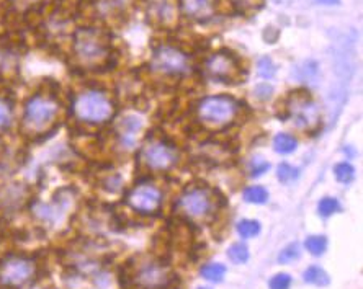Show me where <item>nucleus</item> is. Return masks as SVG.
Listing matches in <instances>:
<instances>
[{"mask_svg": "<svg viewBox=\"0 0 363 289\" xmlns=\"http://www.w3.org/2000/svg\"><path fill=\"white\" fill-rule=\"evenodd\" d=\"M216 0H180L182 13L192 20L203 22L215 13Z\"/></svg>", "mask_w": 363, "mask_h": 289, "instance_id": "14", "label": "nucleus"}, {"mask_svg": "<svg viewBox=\"0 0 363 289\" xmlns=\"http://www.w3.org/2000/svg\"><path fill=\"white\" fill-rule=\"evenodd\" d=\"M177 209L188 219H205L215 211V196L205 186H192L179 196Z\"/></svg>", "mask_w": 363, "mask_h": 289, "instance_id": "5", "label": "nucleus"}, {"mask_svg": "<svg viewBox=\"0 0 363 289\" xmlns=\"http://www.w3.org/2000/svg\"><path fill=\"white\" fill-rule=\"evenodd\" d=\"M126 204L139 214L152 216L162 204V191L152 183H138L128 191Z\"/></svg>", "mask_w": 363, "mask_h": 289, "instance_id": "8", "label": "nucleus"}, {"mask_svg": "<svg viewBox=\"0 0 363 289\" xmlns=\"http://www.w3.org/2000/svg\"><path fill=\"white\" fill-rule=\"evenodd\" d=\"M270 168V164H267V162H260V164H255L252 165V170H251V175L252 177H259L262 174H265Z\"/></svg>", "mask_w": 363, "mask_h": 289, "instance_id": "33", "label": "nucleus"}, {"mask_svg": "<svg viewBox=\"0 0 363 289\" xmlns=\"http://www.w3.org/2000/svg\"><path fill=\"white\" fill-rule=\"evenodd\" d=\"M74 57L84 69H99L110 57V43L107 34L99 28H79L74 36Z\"/></svg>", "mask_w": 363, "mask_h": 289, "instance_id": "2", "label": "nucleus"}, {"mask_svg": "<svg viewBox=\"0 0 363 289\" xmlns=\"http://www.w3.org/2000/svg\"><path fill=\"white\" fill-rule=\"evenodd\" d=\"M132 281L141 289H167L172 284L174 276L162 261H146L135 273Z\"/></svg>", "mask_w": 363, "mask_h": 289, "instance_id": "12", "label": "nucleus"}, {"mask_svg": "<svg viewBox=\"0 0 363 289\" xmlns=\"http://www.w3.org/2000/svg\"><path fill=\"white\" fill-rule=\"evenodd\" d=\"M12 123V105L7 98L0 97V131L7 129Z\"/></svg>", "mask_w": 363, "mask_h": 289, "instance_id": "26", "label": "nucleus"}, {"mask_svg": "<svg viewBox=\"0 0 363 289\" xmlns=\"http://www.w3.org/2000/svg\"><path fill=\"white\" fill-rule=\"evenodd\" d=\"M200 273H201L203 278L206 279V281L219 283L226 275V266L221 265V263H206V265L201 266Z\"/></svg>", "mask_w": 363, "mask_h": 289, "instance_id": "17", "label": "nucleus"}, {"mask_svg": "<svg viewBox=\"0 0 363 289\" xmlns=\"http://www.w3.org/2000/svg\"><path fill=\"white\" fill-rule=\"evenodd\" d=\"M233 5L236 7V10L239 12H251V10H257L260 8L263 0H231Z\"/></svg>", "mask_w": 363, "mask_h": 289, "instance_id": "29", "label": "nucleus"}, {"mask_svg": "<svg viewBox=\"0 0 363 289\" xmlns=\"http://www.w3.org/2000/svg\"><path fill=\"white\" fill-rule=\"evenodd\" d=\"M239 102L229 95L205 97L197 105V118L211 129H221L233 124L239 114Z\"/></svg>", "mask_w": 363, "mask_h": 289, "instance_id": "4", "label": "nucleus"}, {"mask_svg": "<svg viewBox=\"0 0 363 289\" xmlns=\"http://www.w3.org/2000/svg\"><path fill=\"white\" fill-rule=\"evenodd\" d=\"M269 286H270V289H290L291 276L286 275V273H278L270 279Z\"/></svg>", "mask_w": 363, "mask_h": 289, "instance_id": "30", "label": "nucleus"}, {"mask_svg": "<svg viewBox=\"0 0 363 289\" xmlns=\"http://www.w3.org/2000/svg\"><path fill=\"white\" fill-rule=\"evenodd\" d=\"M139 162L152 171H167L177 165L179 152L169 142L154 139L146 142L139 152Z\"/></svg>", "mask_w": 363, "mask_h": 289, "instance_id": "6", "label": "nucleus"}, {"mask_svg": "<svg viewBox=\"0 0 363 289\" xmlns=\"http://www.w3.org/2000/svg\"><path fill=\"white\" fill-rule=\"evenodd\" d=\"M334 175L340 183H350L353 182V178H355V168L350 164L342 162V164H337L334 167Z\"/></svg>", "mask_w": 363, "mask_h": 289, "instance_id": "23", "label": "nucleus"}, {"mask_svg": "<svg viewBox=\"0 0 363 289\" xmlns=\"http://www.w3.org/2000/svg\"><path fill=\"white\" fill-rule=\"evenodd\" d=\"M139 129H141V121L138 118H132V116H128L125 121L120 123V134L125 141H129Z\"/></svg>", "mask_w": 363, "mask_h": 289, "instance_id": "21", "label": "nucleus"}, {"mask_svg": "<svg viewBox=\"0 0 363 289\" xmlns=\"http://www.w3.org/2000/svg\"><path fill=\"white\" fill-rule=\"evenodd\" d=\"M340 211V204L335 198H322L317 206V213H319L322 218H329V216L335 214Z\"/></svg>", "mask_w": 363, "mask_h": 289, "instance_id": "25", "label": "nucleus"}, {"mask_svg": "<svg viewBox=\"0 0 363 289\" xmlns=\"http://www.w3.org/2000/svg\"><path fill=\"white\" fill-rule=\"evenodd\" d=\"M298 147V142L293 136L285 132H280L273 138V149H275L278 153H291L295 152Z\"/></svg>", "mask_w": 363, "mask_h": 289, "instance_id": "16", "label": "nucleus"}, {"mask_svg": "<svg viewBox=\"0 0 363 289\" xmlns=\"http://www.w3.org/2000/svg\"><path fill=\"white\" fill-rule=\"evenodd\" d=\"M304 247L311 255L321 257L324 252L327 250V239L324 236H311L308 237L304 242Z\"/></svg>", "mask_w": 363, "mask_h": 289, "instance_id": "19", "label": "nucleus"}, {"mask_svg": "<svg viewBox=\"0 0 363 289\" xmlns=\"http://www.w3.org/2000/svg\"><path fill=\"white\" fill-rule=\"evenodd\" d=\"M275 64L272 62V59L269 56H265V57H260L259 59V64H257V72H259V75L262 79H272L273 75H275Z\"/></svg>", "mask_w": 363, "mask_h": 289, "instance_id": "28", "label": "nucleus"}, {"mask_svg": "<svg viewBox=\"0 0 363 289\" xmlns=\"http://www.w3.org/2000/svg\"><path fill=\"white\" fill-rule=\"evenodd\" d=\"M301 70H303V74L299 75L301 80L314 79L317 75V64H316V62H306V64L301 66Z\"/></svg>", "mask_w": 363, "mask_h": 289, "instance_id": "32", "label": "nucleus"}, {"mask_svg": "<svg viewBox=\"0 0 363 289\" xmlns=\"http://www.w3.org/2000/svg\"><path fill=\"white\" fill-rule=\"evenodd\" d=\"M244 200L252 204H263L269 200V193L263 186H249L244 189Z\"/></svg>", "mask_w": 363, "mask_h": 289, "instance_id": "18", "label": "nucleus"}, {"mask_svg": "<svg viewBox=\"0 0 363 289\" xmlns=\"http://www.w3.org/2000/svg\"><path fill=\"white\" fill-rule=\"evenodd\" d=\"M299 175V171L298 168L295 167H291L290 164H280L278 165V170H277V177L281 183H290V182H293V180H296Z\"/></svg>", "mask_w": 363, "mask_h": 289, "instance_id": "27", "label": "nucleus"}, {"mask_svg": "<svg viewBox=\"0 0 363 289\" xmlns=\"http://www.w3.org/2000/svg\"><path fill=\"white\" fill-rule=\"evenodd\" d=\"M288 116L296 128L304 131H313L319 124V106L311 97L304 92H293L288 97L286 103Z\"/></svg>", "mask_w": 363, "mask_h": 289, "instance_id": "7", "label": "nucleus"}, {"mask_svg": "<svg viewBox=\"0 0 363 289\" xmlns=\"http://www.w3.org/2000/svg\"><path fill=\"white\" fill-rule=\"evenodd\" d=\"M303 278H304L306 283L314 284V286H317V287H324V286H327V284L331 283L329 275H327L324 269L319 268V266H309L306 272H304Z\"/></svg>", "mask_w": 363, "mask_h": 289, "instance_id": "15", "label": "nucleus"}, {"mask_svg": "<svg viewBox=\"0 0 363 289\" xmlns=\"http://www.w3.org/2000/svg\"><path fill=\"white\" fill-rule=\"evenodd\" d=\"M144 10L147 22L152 23L154 26L167 28V26L175 23L177 7L172 0H146Z\"/></svg>", "mask_w": 363, "mask_h": 289, "instance_id": "13", "label": "nucleus"}, {"mask_svg": "<svg viewBox=\"0 0 363 289\" xmlns=\"http://www.w3.org/2000/svg\"><path fill=\"white\" fill-rule=\"evenodd\" d=\"M36 273V265L30 258L8 257L0 263V283L10 287H18L28 283Z\"/></svg>", "mask_w": 363, "mask_h": 289, "instance_id": "9", "label": "nucleus"}, {"mask_svg": "<svg viewBox=\"0 0 363 289\" xmlns=\"http://www.w3.org/2000/svg\"><path fill=\"white\" fill-rule=\"evenodd\" d=\"M198 289H209V287H198Z\"/></svg>", "mask_w": 363, "mask_h": 289, "instance_id": "35", "label": "nucleus"}, {"mask_svg": "<svg viewBox=\"0 0 363 289\" xmlns=\"http://www.w3.org/2000/svg\"><path fill=\"white\" fill-rule=\"evenodd\" d=\"M227 257L234 263H245L249 260V248L244 243H233L227 250Z\"/></svg>", "mask_w": 363, "mask_h": 289, "instance_id": "22", "label": "nucleus"}, {"mask_svg": "<svg viewBox=\"0 0 363 289\" xmlns=\"http://www.w3.org/2000/svg\"><path fill=\"white\" fill-rule=\"evenodd\" d=\"M316 4H321V5H339L340 0H316Z\"/></svg>", "mask_w": 363, "mask_h": 289, "instance_id": "34", "label": "nucleus"}, {"mask_svg": "<svg viewBox=\"0 0 363 289\" xmlns=\"http://www.w3.org/2000/svg\"><path fill=\"white\" fill-rule=\"evenodd\" d=\"M255 97L259 98V100L265 102V100H269V98L273 95V87L269 85V84H260V85H257L255 87Z\"/></svg>", "mask_w": 363, "mask_h": 289, "instance_id": "31", "label": "nucleus"}, {"mask_svg": "<svg viewBox=\"0 0 363 289\" xmlns=\"http://www.w3.org/2000/svg\"><path fill=\"white\" fill-rule=\"evenodd\" d=\"M301 255V248H299V243H290L285 248H283L280 254H278V263L281 265H286L291 263V261L298 260Z\"/></svg>", "mask_w": 363, "mask_h": 289, "instance_id": "24", "label": "nucleus"}, {"mask_svg": "<svg viewBox=\"0 0 363 289\" xmlns=\"http://www.w3.org/2000/svg\"><path fill=\"white\" fill-rule=\"evenodd\" d=\"M205 75L218 82H234L239 77V61L229 51H218L203 62Z\"/></svg>", "mask_w": 363, "mask_h": 289, "instance_id": "11", "label": "nucleus"}, {"mask_svg": "<svg viewBox=\"0 0 363 289\" xmlns=\"http://www.w3.org/2000/svg\"><path fill=\"white\" fill-rule=\"evenodd\" d=\"M237 232H239V236L244 239L255 237V236H259V232H260V224L254 219H242L237 222Z\"/></svg>", "mask_w": 363, "mask_h": 289, "instance_id": "20", "label": "nucleus"}, {"mask_svg": "<svg viewBox=\"0 0 363 289\" xmlns=\"http://www.w3.org/2000/svg\"><path fill=\"white\" fill-rule=\"evenodd\" d=\"M61 105L58 98L48 92H38L25 103L22 131L30 138H41L49 132L59 120Z\"/></svg>", "mask_w": 363, "mask_h": 289, "instance_id": "1", "label": "nucleus"}, {"mask_svg": "<svg viewBox=\"0 0 363 289\" xmlns=\"http://www.w3.org/2000/svg\"><path fill=\"white\" fill-rule=\"evenodd\" d=\"M72 114L87 124H103L113 118L114 105L102 90H85L72 102Z\"/></svg>", "mask_w": 363, "mask_h": 289, "instance_id": "3", "label": "nucleus"}, {"mask_svg": "<svg viewBox=\"0 0 363 289\" xmlns=\"http://www.w3.org/2000/svg\"><path fill=\"white\" fill-rule=\"evenodd\" d=\"M188 67V57L174 46L157 48L150 59V69L164 75H182Z\"/></svg>", "mask_w": 363, "mask_h": 289, "instance_id": "10", "label": "nucleus"}]
</instances>
